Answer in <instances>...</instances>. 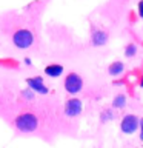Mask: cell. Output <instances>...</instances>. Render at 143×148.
Segmentation results:
<instances>
[{"label":"cell","mask_w":143,"mask_h":148,"mask_svg":"<svg viewBox=\"0 0 143 148\" xmlns=\"http://www.w3.org/2000/svg\"><path fill=\"white\" fill-rule=\"evenodd\" d=\"M111 119H112V114L106 111V114L103 116V117H101V122H106V120H111Z\"/></svg>","instance_id":"14"},{"label":"cell","mask_w":143,"mask_h":148,"mask_svg":"<svg viewBox=\"0 0 143 148\" xmlns=\"http://www.w3.org/2000/svg\"><path fill=\"white\" fill-rule=\"evenodd\" d=\"M12 43L16 48L18 49H26L29 48L32 45V42H34V36H32V32L29 29H26V28H20V29H17L16 32L12 34Z\"/></svg>","instance_id":"2"},{"label":"cell","mask_w":143,"mask_h":148,"mask_svg":"<svg viewBox=\"0 0 143 148\" xmlns=\"http://www.w3.org/2000/svg\"><path fill=\"white\" fill-rule=\"evenodd\" d=\"M82 108H83V103L78 97H71L65 102V106H63V111H65V116L68 117H77V116L82 114Z\"/></svg>","instance_id":"5"},{"label":"cell","mask_w":143,"mask_h":148,"mask_svg":"<svg viewBox=\"0 0 143 148\" xmlns=\"http://www.w3.org/2000/svg\"><path fill=\"white\" fill-rule=\"evenodd\" d=\"M125 105H126V96L118 94V96L114 97V100H112V106H114V108H123Z\"/></svg>","instance_id":"11"},{"label":"cell","mask_w":143,"mask_h":148,"mask_svg":"<svg viewBox=\"0 0 143 148\" xmlns=\"http://www.w3.org/2000/svg\"><path fill=\"white\" fill-rule=\"evenodd\" d=\"M39 127V120L32 113H23L16 119V128L23 134L34 133Z\"/></svg>","instance_id":"1"},{"label":"cell","mask_w":143,"mask_h":148,"mask_svg":"<svg viewBox=\"0 0 143 148\" xmlns=\"http://www.w3.org/2000/svg\"><path fill=\"white\" fill-rule=\"evenodd\" d=\"M22 97H23V99H26V100H29V102H32V100L35 99L34 91H32L31 88H28V90H23V91H22Z\"/></svg>","instance_id":"12"},{"label":"cell","mask_w":143,"mask_h":148,"mask_svg":"<svg viewBox=\"0 0 143 148\" xmlns=\"http://www.w3.org/2000/svg\"><path fill=\"white\" fill-rule=\"evenodd\" d=\"M123 69H125V65L123 62H120V60H115V62H112L108 66V74L109 76H120V74L123 73Z\"/></svg>","instance_id":"9"},{"label":"cell","mask_w":143,"mask_h":148,"mask_svg":"<svg viewBox=\"0 0 143 148\" xmlns=\"http://www.w3.org/2000/svg\"><path fill=\"white\" fill-rule=\"evenodd\" d=\"M138 119L136 114H126L120 120V130L123 134H134L138 130Z\"/></svg>","instance_id":"4"},{"label":"cell","mask_w":143,"mask_h":148,"mask_svg":"<svg viewBox=\"0 0 143 148\" xmlns=\"http://www.w3.org/2000/svg\"><path fill=\"white\" fill-rule=\"evenodd\" d=\"M140 85H142V88H143V79H142V83H140Z\"/></svg>","instance_id":"16"},{"label":"cell","mask_w":143,"mask_h":148,"mask_svg":"<svg viewBox=\"0 0 143 148\" xmlns=\"http://www.w3.org/2000/svg\"><path fill=\"white\" fill-rule=\"evenodd\" d=\"M137 53H138V48H137L136 43H128L126 46H125V56H126L128 59L136 57Z\"/></svg>","instance_id":"10"},{"label":"cell","mask_w":143,"mask_h":148,"mask_svg":"<svg viewBox=\"0 0 143 148\" xmlns=\"http://www.w3.org/2000/svg\"><path fill=\"white\" fill-rule=\"evenodd\" d=\"M91 42L94 46H103L108 42V32L101 31V29H92L91 34Z\"/></svg>","instance_id":"7"},{"label":"cell","mask_w":143,"mask_h":148,"mask_svg":"<svg viewBox=\"0 0 143 148\" xmlns=\"http://www.w3.org/2000/svg\"><path fill=\"white\" fill-rule=\"evenodd\" d=\"M26 85L31 88L32 91H35V92H39V94H48L49 90H48V86L45 85V82H43V79H42L40 76H35V77H28L26 79Z\"/></svg>","instance_id":"6"},{"label":"cell","mask_w":143,"mask_h":148,"mask_svg":"<svg viewBox=\"0 0 143 148\" xmlns=\"http://www.w3.org/2000/svg\"><path fill=\"white\" fill-rule=\"evenodd\" d=\"M63 86L65 91L69 92V94H78L83 90V79L77 73H69L63 80Z\"/></svg>","instance_id":"3"},{"label":"cell","mask_w":143,"mask_h":148,"mask_svg":"<svg viewBox=\"0 0 143 148\" xmlns=\"http://www.w3.org/2000/svg\"><path fill=\"white\" fill-rule=\"evenodd\" d=\"M138 127H140V139L143 140V119L138 120Z\"/></svg>","instance_id":"15"},{"label":"cell","mask_w":143,"mask_h":148,"mask_svg":"<svg viewBox=\"0 0 143 148\" xmlns=\"http://www.w3.org/2000/svg\"><path fill=\"white\" fill-rule=\"evenodd\" d=\"M45 74L48 77H60L63 74V66L62 65H59V63H51L48 65V66L45 68Z\"/></svg>","instance_id":"8"},{"label":"cell","mask_w":143,"mask_h":148,"mask_svg":"<svg viewBox=\"0 0 143 148\" xmlns=\"http://www.w3.org/2000/svg\"><path fill=\"white\" fill-rule=\"evenodd\" d=\"M137 9H138V17L143 18V0H140V2H138V6H137Z\"/></svg>","instance_id":"13"}]
</instances>
